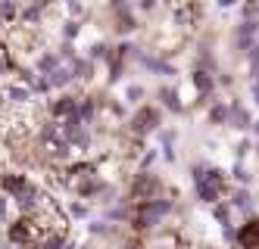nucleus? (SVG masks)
Here are the masks:
<instances>
[{
	"mask_svg": "<svg viewBox=\"0 0 259 249\" xmlns=\"http://www.w3.org/2000/svg\"><path fill=\"white\" fill-rule=\"evenodd\" d=\"M57 56L63 60V66H72V63H75L81 53L75 50V44H66V41H63V44H60V50H57Z\"/></svg>",
	"mask_w": 259,
	"mask_h": 249,
	"instance_id": "obj_29",
	"label": "nucleus"
},
{
	"mask_svg": "<svg viewBox=\"0 0 259 249\" xmlns=\"http://www.w3.org/2000/svg\"><path fill=\"white\" fill-rule=\"evenodd\" d=\"M66 13H69V19H78L81 22V16H88V7L84 4H66Z\"/></svg>",
	"mask_w": 259,
	"mask_h": 249,
	"instance_id": "obj_36",
	"label": "nucleus"
},
{
	"mask_svg": "<svg viewBox=\"0 0 259 249\" xmlns=\"http://www.w3.org/2000/svg\"><path fill=\"white\" fill-rule=\"evenodd\" d=\"M250 93H253V103L259 106V84H253V87H250Z\"/></svg>",
	"mask_w": 259,
	"mask_h": 249,
	"instance_id": "obj_41",
	"label": "nucleus"
},
{
	"mask_svg": "<svg viewBox=\"0 0 259 249\" xmlns=\"http://www.w3.org/2000/svg\"><path fill=\"white\" fill-rule=\"evenodd\" d=\"M231 193V178H228V171L225 168H219V165H206V171H203V178L194 181V196L203 203V206H215L222 203Z\"/></svg>",
	"mask_w": 259,
	"mask_h": 249,
	"instance_id": "obj_2",
	"label": "nucleus"
},
{
	"mask_svg": "<svg viewBox=\"0 0 259 249\" xmlns=\"http://www.w3.org/2000/svg\"><path fill=\"white\" fill-rule=\"evenodd\" d=\"M191 87H194V93H197V103H209V100H215L219 81H215L212 72L194 69V72H191Z\"/></svg>",
	"mask_w": 259,
	"mask_h": 249,
	"instance_id": "obj_9",
	"label": "nucleus"
},
{
	"mask_svg": "<svg viewBox=\"0 0 259 249\" xmlns=\"http://www.w3.org/2000/svg\"><path fill=\"white\" fill-rule=\"evenodd\" d=\"M209 212H212V218H215V224L222 227V231H225V227H234V209H231V203H228V200L215 203Z\"/></svg>",
	"mask_w": 259,
	"mask_h": 249,
	"instance_id": "obj_19",
	"label": "nucleus"
},
{
	"mask_svg": "<svg viewBox=\"0 0 259 249\" xmlns=\"http://www.w3.org/2000/svg\"><path fill=\"white\" fill-rule=\"evenodd\" d=\"M109 13H113V31L128 37L132 31H138V13L132 4H125V0H113L109 4Z\"/></svg>",
	"mask_w": 259,
	"mask_h": 249,
	"instance_id": "obj_7",
	"label": "nucleus"
},
{
	"mask_svg": "<svg viewBox=\"0 0 259 249\" xmlns=\"http://www.w3.org/2000/svg\"><path fill=\"white\" fill-rule=\"evenodd\" d=\"M228 203H231L234 212H240L247 221H250V218H256V200H253V193H250L247 187H231Z\"/></svg>",
	"mask_w": 259,
	"mask_h": 249,
	"instance_id": "obj_12",
	"label": "nucleus"
},
{
	"mask_svg": "<svg viewBox=\"0 0 259 249\" xmlns=\"http://www.w3.org/2000/svg\"><path fill=\"white\" fill-rule=\"evenodd\" d=\"M81 25H84V22H78V19H63V28H60L63 41H66V44H72V41H75V37L81 34Z\"/></svg>",
	"mask_w": 259,
	"mask_h": 249,
	"instance_id": "obj_26",
	"label": "nucleus"
},
{
	"mask_svg": "<svg viewBox=\"0 0 259 249\" xmlns=\"http://www.w3.org/2000/svg\"><path fill=\"white\" fill-rule=\"evenodd\" d=\"M113 53H116V47L113 44H106V41H94V44H88V60L91 63H109L113 60Z\"/></svg>",
	"mask_w": 259,
	"mask_h": 249,
	"instance_id": "obj_21",
	"label": "nucleus"
},
{
	"mask_svg": "<svg viewBox=\"0 0 259 249\" xmlns=\"http://www.w3.org/2000/svg\"><path fill=\"white\" fill-rule=\"evenodd\" d=\"M256 122V116L250 112V106H244L240 100H231V119H228V128L234 131H250Z\"/></svg>",
	"mask_w": 259,
	"mask_h": 249,
	"instance_id": "obj_14",
	"label": "nucleus"
},
{
	"mask_svg": "<svg viewBox=\"0 0 259 249\" xmlns=\"http://www.w3.org/2000/svg\"><path fill=\"white\" fill-rule=\"evenodd\" d=\"M228 178L234 181V187H247V184L253 181V175L244 168V162H234V165H231V171H228Z\"/></svg>",
	"mask_w": 259,
	"mask_h": 249,
	"instance_id": "obj_27",
	"label": "nucleus"
},
{
	"mask_svg": "<svg viewBox=\"0 0 259 249\" xmlns=\"http://www.w3.org/2000/svg\"><path fill=\"white\" fill-rule=\"evenodd\" d=\"M13 218H10V200L0 193V224H10Z\"/></svg>",
	"mask_w": 259,
	"mask_h": 249,
	"instance_id": "obj_37",
	"label": "nucleus"
},
{
	"mask_svg": "<svg viewBox=\"0 0 259 249\" xmlns=\"http://www.w3.org/2000/svg\"><path fill=\"white\" fill-rule=\"evenodd\" d=\"M228 119H231V103L212 100L209 109H206V122H209L212 128H228Z\"/></svg>",
	"mask_w": 259,
	"mask_h": 249,
	"instance_id": "obj_16",
	"label": "nucleus"
},
{
	"mask_svg": "<svg viewBox=\"0 0 259 249\" xmlns=\"http://www.w3.org/2000/svg\"><path fill=\"white\" fill-rule=\"evenodd\" d=\"M165 193H169V187H165V181L156 171H141V168L128 178V190H125V196L132 203H150V200H159Z\"/></svg>",
	"mask_w": 259,
	"mask_h": 249,
	"instance_id": "obj_3",
	"label": "nucleus"
},
{
	"mask_svg": "<svg viewBox=\"0 0 259 249\" xmlns=\"http://www.w3.org/2000/svg\"><path fill=\"white\" fill-rule=\"evenodd\" d=\"M69 69H72V75H75L78 84H91V81H94V75H97V63H91L88 56H78Z\"/></svg>",
	"mask_w": 259,
	"mask_h": 249,
	"instance_id": "obj_17",
	"label": "nucleus"
},
{
	"mask_svg": "<svg viewBox=\"0 0 259 249\" xmlns=\"http://www.w3.org/2000/svg\"><path fill=\"white\" fill-rule=\"evenodd\" d=\"M138 66L144 69V72H150V75H162V78H172V75H178V69L165 60V56H156V53H141L138 56Z\"/></svg>",
	"mask_w": 259,
	"mask_h": 249,
	"instance_id": "obj_11",
	"label": "nucleus"
},
{
	"mask_svg": "<svg viewBox=\"0 0 259 249\" xmlns=\"http://www.w3.org/2000/svg\"><path fill=\"white\" fill-rule=\"evenodd\" d=\"M175 137H178L175 128H162L159 131V146H175Z\"/></svg>",
	"mask_w": 259,
	"mask_h": 249,
	"instance_id": "obj_35",
	"label": "nucleus"
},
{
	"mask_svg": "<svg viewBox=\"0 0 259 249\" xmlns=\"http://www.w3.org/2000/svg\"><path fill=\"white\" fill-rule=\"evenodd\" d=\"M4 240H7V243H13L16 249H25V246H31V243H38V231L31 227V221H28V218L16 215V218L7 224Z\"/></svg>",
	"mask_w": 259,
	"mask_h": 249,
	"instance_id": "obj_5",
	"label": "nucleus"
},
{
	"mask_svg": "<svg viewBox=\"0 0 259 249\" xmlns=\"http://www.w3.org/2000/svg\"><path fill=\"white\" fill-rule=\"evenodd\" d=\"M119 249H147V243H144V237H135V234H128V237L119 243Z\"/></svg>",
	"mask_w": 259,
	"mask_h": 249,
	"instance_id": "obj_34",
	"label": "nucleus"
},
{
	"mask_svg": "<svg viewBox=\"0 0 259 249\" xmlns=\"http://www.w3.org/2000/svg\"><path fill=\"white\" fill-rule=\"evenodd\" d=\"M172 212H178V206L169 196H159V200H150V203H135L132 221H128V231H132L135 237H144V234L156 231V227L169 218Z\"/></svg>",
	"mask_w": 259,
	"mask_h": 249,
	"instance_id": "obj_1",
	"label": "nucleus"
},
{
	"mask_svg": "<svg viewBox=\"0 0 259 249\" xmlns=\"http://www.w3.org/2000/svg\"><path fill=\"white\" fill-rule=\"evenodd\" d=\"M222 240L228 246H237V227H225V231H222Z\"/></svg>",
	"mask_w": 259,
	"mask_h": 249,
	"instance_id": "obj_38",
	"label": "nucleus"
},
{
	"mask_svg": "<svg viewBox=\"0 0 259 249\" xmlns=\"http://www.w3.org/2000/svg\"><path fill=\"white\" fill-rule=\"evenodd\" d=\"M247 66H250V78H253V84H259V47L247 56Z\"/></svg>",
	"mask_w": 259,
	"mask_h": 249,
	"instance_id": "obj_32",
	"label": "nucleus"
},
{
	"mask_svg": "<svg viewBox=\"0 0 259 249\" xmlns=\"http://www.w3.org/2000/svg\"><path fill=\"white\" fill-rule=\"evenodd\" d=\"M0 249H16L13 243H7V240H0Z\"/></svg>",
	"mask_w": 259,
	"mask_h": 249,
	"instance_id": "obj_43",
	"label": "nucleus"
},
{
	"mask_svg": "<svg viewBox=\"0 0 259 249\" xmlns=\"http://www.w3.org/2000/svg\"><path fill=\"white\" fill-rule=\"evenodd\" d=\"M250 131H253V134H256V137H259V119L253 122V128H250Z\"/></svg>",
	"mask_w": 259,
	"mask_h": 249,
	"instance_id": "obj_44",
	"label": "nucleus"
},
{
	"mask_svg": "<svg viewBox=\"0 0 259 249\" xmlns=\"http://www.w3.org/2000/svg\"><path fill=\"white\" fill-rule=\"evenodd\" d=\"M162 131V109L153 103H141L132 116H128V134L132 137H147V134H159Z\"/></svg>",
	"mask_w": 259,
	"mask_h": 249,
	"instance_id": "obj_4",
	"label": "nucleus"
},
{
	"mask_svg": "<svg viewBox=\"0 0 259 249\" xmlns=\"http://www.w3.org/2000/svg\"><path fill=\"white\" fill-rule=\"evenodd\" d=\"M66 215H69L72 221H88V215H91V206H88V203H81V200H69V206H66Z\"/></svg>",
	"mask_w": 259,
	"mask_h": 249,
	"instance_id": "obj_24",
	"label": "nucleus"
},
{
	"mask_svg": "<svg viewBox=\"0 0 259 249\" xmlns=\"http://www.w3.org/2000/svg\"><path fill=\"white\" fill-rule=\"evenodd\" d=\"M63 66V60L57 56V50H44V53H38L31 60V69H34V75H44V78H50L53 72H57Z\"/></svg>",
	"mask_w": 259,
	"mask_h": 249,
	"instance_id": "obj_15",
	"label": "nucleus"
},
{
	"mask_svg": "<svg viewBox=\"0 0 259 249\" xmlns=\"http://www.w3.org/2000/svg\"><path fill=\"white\" fill-rule=\"evenodd\" d=\"M156 159H159V150H147L144 156H141V162H138V168H141V171H150V165H153Z\"/></svg>",
	"mask_w": 259,
	"mask_h": 249,
	"instance_id": "obj_33",
	"label": "nucleus"
},
{
	"mask_svg": "<svg viewBox=\"0 0 259 249\" xmlns=\"http://www.w3.org/2000/svg\"><path fill=\"white\" fill-rule=\"evenodd\" d=\"M156 10V4H153V0H141V4L135 7V13H153Z\"/></svg>",
	"mask_w": 259,
	"mask_h": 249,
	"instance_id": "obj_40",
	"label": "nucleus"
},
{
	"mask_svg": "<svg viewBox=\"0 0 259 249\" xmlns=\"http://www.w3.org/2000/svg\"><path fill=\"white\" fill-rule=\"evenodd\" d=\"M100 109H103L100 97H78V112H75V119H78V122H81L84 128H91V125L97 122Z\"/></svg>",
	"mask_w": 259,
	"mask_h": 249,
	"instance_id": "obj_13",
	"label": "nucleus"
},
{
	"mask_svg": "<svg viewBox=\"0 0 259 249\" xmlns=\"http://www.w3.org/2000/svg\"><path fill=\"white\" fill-rule=\"evenodd\" d=\"M147 97V90L141 84H128L125 87V103H132V106H141V100Z\"/></svg>",
	"mask_w": 259,
	"mask_h": 249,
	"instance_id": "obj_31",
	"label": "nucleus"
},
{
	"mask_svg": "<svg viewBox=\"0 0 259 249\" xmlns=\"http://www.w3.org/2000/svg\"><path fill=\"white\" fill-rule=\"evenodd\" d=\"M159 156L172 165V162H175V146H159Z\"/></svg>",
	"mask_w": 259,
	"mask_h": 249,
	"instance_id": "obj_39",
	"label": "nucleus"
},
{
	"mask_svg": "<svg viewBox=\"0 0 259 249\" xmlns=\"http://www.w3.org/2000/svg\"><path fill=\"white\" fill-rule=\"evenodd\" d=\"M28 184H31V178L25 175L22 168H4V171H0V193H4L10 203L19 196Z\"/></svg>",
	"mask_w": 259,
	"mask_h": 249,
	"instance_id": "obj_8",
	"label": "nucleus"
},
{
	"mask_svg": "<svg viewBox=\"0 0 259 249\" xmlns=\"http://www.w3.org/2000/svg\"><path fill=\"white\" fill-rule=\"evenodd\" d=\"M63 249H78V240H72V237H69V243H66Z\"/></svg>",
	"mask_w": 259,
	"mask_h": 249,
	"instance_id": "obj_42",
	"label": "nucleus"
},
{
	"mask_svg": "<svg viewBox=\"0 0 259 249\" xmlns=\"http://www.w3.org/2000/svg\"><path fill=\"white\" fill-rule=\"evenodd\" d=\"M125 69H128V66H125L122 60H116V53H113V60L106 63V84H109V87L119 84V81L125 78Z\"/></svg>",
	"mask_w": 259,
	"mask_h": 249,
	"instance_id": "obj_23",
	"label": "nucleus"
},
{
	"mask_svg": "<svg viewBox=\"0 0 259 249\" xmlns=\"http://www.w3.org/2000/svg\"><path fill=\"white\" fill-rule=\"evenodd\" d=\"M72 84H75V75H72V69H69V66H60L57 72L50 75V87L57 90V93H66Z\"/></svg>",
	"mask_w": 259,
	"mask_h": 249,
	"instance_id": "obj_20",
	"label": "nucleus"
},
{
	"mask_svg": "<svg viewBox=\"0 0 259 249\" xmlns=\"http://www.w3.org/2000/svg\"><path fill=\"white\" fill-rule=\"evenodd\" d=\"M231 153H234V162H244L250 153H253V140H250V137H240V140L231 146Z\"/></svg>",
	"mask_w": 259,
	"mask_h": 249,
	"instance_id": "obj_28",
	"label": "nucleus"
},
{
	"mask_svg": "<svg viewBox=\"0 0 259 249\" xmlns=\"http://www.w3.org/2000/svg\"><path fill=\"white\" fill-rule=\"evenodd\" d=\"M156 100H159V109L169 112V116H184V112H188V106L181 103V90L172 87V84H159Z\"/></svg>",
	"mask_w": 259,
	"mask_h": 249,
	"instance_id": "obj_10",
	"label": "nucleus"
},
{
	"mask_svg": "<svg viewBox=\"0 0 259 249\" xmlns=\"http://www.w3.org/2000/svg\"><path fill=\"white\" fill-rule=\"evenodd\" d=\"M44 109H47V119H53V122L75 119V112H78V93H72V90L57 93L53 100H47V103H44Z\"/></svg>",
	"mask_w": 259,
	"mask_h": 249,
	"instance_id": "obj_6",
	"label": "nucleus"
},
{
	"mask_svg": "<svg viewBox=\"0 0 259 249\" xmlns=\"http://www.w3.org/2000/svg\"><path fill=\"white\" fill-rule=\"evenodd\" d=\"M44 13H47V7H38V4H28V7H22V13H19V28H28V31H34V25H41Z\"/></svg>",
	"mask_w": 259,
	"mask_h": 249,
	"instance_id": "obj_18",
	"label": "nucleus"
},
{
	"mask_svg": "<svg viewBox=\"0 0 259 249\" xmlns=\"http://www.w3.org/2000/svg\"><path fill=\"white\" fill-rule=\"evenodd\" d=\"M88 234H91V237H113V234H116V224H109V221H103V218L88 221Z\"/></svg>",
	"mask_w": 259,
	"mask_h": 249,
	"instance_id": "obj_25",
	"label": "nucleus"
},
{
	"mask_svg": "<svg viewBox=\"0 0 259 249\" xmlns=\"http://www.w3.org/2000/svg\"><path fill=\"white\" fill-rule=\"evenodd\" d=\"M237 22H259V4H244L237 10Z\"/></svg>",
	"mask_w": 259,
	"mask_h": 249,
	"instance_id": "obj_30",
	"label": "nucleus"
},
{
	"mask_svg": "<svg viewBox=\"0 0 259 249\" xmlns=\"http://www.w3.org/2000/svg\"><path fill=\"white\" fill-rule=\"evenodd\" d=\"M19 13H22L19 4L4 0V4H0V25H4V28H16V25H19Z\"/></svg>",
	"mask_w": 259,
	"mask_h": 249,
	"instance_id": "obj_22",
	"label": "nucleus"
}]
</instances>
